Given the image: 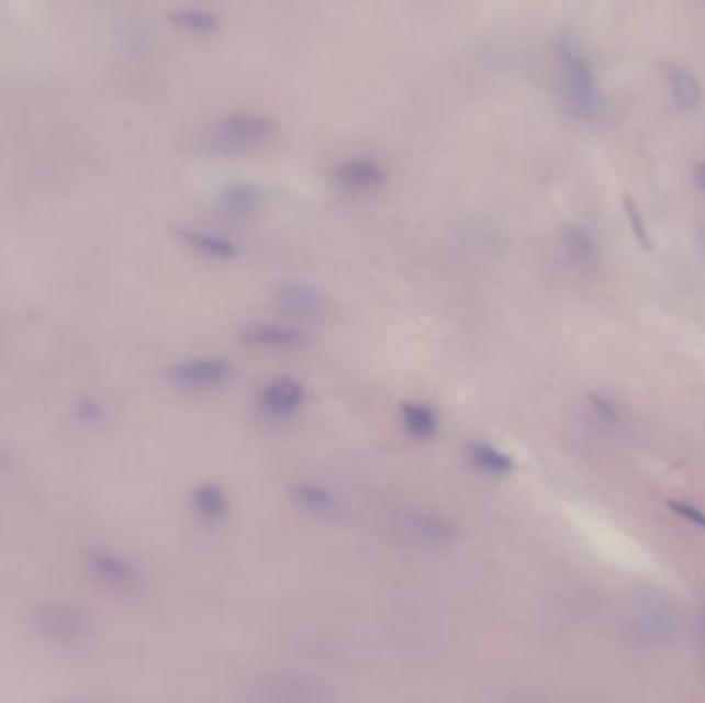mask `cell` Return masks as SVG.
Instances as JSON below:
<instances>
[{
    "label": "cell",
    "mask_w": 705,
    "mask_h": 703,
    "mask_svg": "<svg viewBox=\"0 0 705 703\" xmlns=\"http://www.w3.org/2000/svg\"><path fill=\"white\" fill-rule=\"evenodd\" d=\"M555 52H557V60L573 105L582 112H594L598 93H596V81H594V72L588 63L586 54L568 35H561L557 40Z\"/></svg>",
    "instance_id": "obj_1"
},
{
    "label": "cell",
    "mask_w": 705,
    "mask_h": 703,
    "mask_svg": "<svg viewBox=\"0 0 705 703\" xmlns=\"http://www.w3.org/2000/svg\"><path fill=\"white\" fill-rule=\"evenodd\" d=\"M235 366L230 357L206 355V357H190L178 361L168 369V380L171 384L190 390H206L227 384L234 378Z\"/></svg>",
    "instance_id": "obj_2"
},
{
    "label": "cell",
    "mask_w": 705,
    "mask_h": 703,
    "mask_svg": "<svg viewBox=\"0 0 705 703\" xmlns=\"http://www.w3.org/2000/svg\"><path fill=\"white\" fill-rule=\"evenodd\" d=\"M679 629V617L671 604L646 601L629 621V634L644 646H658L669 641Z\"/></svg>",
    "instance_id": "obj_3"
},
{
    "label": "cell",
    "mask_w": 705,
    "mask_h": 703,
    "mask_svg": "<svg viewBox=\"0 0 705 703\" xmlns=\"http://www.w3.org/2000/svg\"><path fill=\"white\" fill-rule=\"evenodd\" d=\"M215 133L232 145H258L277 133V122L262 112L237 110L219 118Z\"/></svg>",
    "instance_id": "obj_4"
},
{
    "label": "cell",
    "mask_w": 705,
    "mask_h": 703,
    "mask_svg": "<svg viewBox=\"0 0 705 703\" xmlns=\"http://www.w3.org/2000/svg\"><path fill=\"white\" fill-rule=\"evenodd\" d=\"M333 178L336 186L347 192L368 194L387 185L388 168L371 155H351L336 164Z\"/></svg>",
    "instance_id": "obj_5"
},
{
    "label": "cell",
    "mask_w": 705,
    "mask_h": 703,
    "mask_svg": "<svg viewBox=\"0 0 705 703\" xmlns=\"http://www.w3.org/2000/svg\"><path fill=\"white\" fill-rule=\"evenodd\" d=\"M305 401H307L305 386L293 376L272 378L262 386V390L258 394L260 409L270 417H291V415L300 413Z\"/></svg>",
    "instance_id": "obj_6"
},
{
    "label": "cell",
    "mask_w": 705,
    "mask_h": 703,
    "mask_svg": "<svg viewBox=\"0 0 705 703\" xmlns=\"http://www.w3.org/2000/svg\"><path fill=\"white\" fill-rule=\"evenodd\" d=\"M239 341L265 349H295L305 345L310 335L302 326L286 322H253L239 331Z\"/></svg>",
    "instance_id": "obj_7"
},
{
    "label": "cell",
    "mask_w": 705,
    "mask_h": 703,
    "mask_svg": "<svg viewBox=\"0 0 705 703\" xmlns=\"http://www.w3.org/2000/svg\"><path fill=\"white\" fill-rule=\"evenodd\" d=\"M180 237L188 248L199 252L202 256L217 258V260H232L242 252L239 244L234 242L232 237L206 232V230L186 227V230H180Z\"/></svg>",
    "instance_id": "obj_8"
},
{
    "label": "cell",
    "mask_w": 705,
    "mask_h": 703,
    "mask_svg": "<svg viewBox=\"0 0 705 703\" xmlns=\"http://www.w3.org/2000/svg\"><path fill=\"white\" fill-rule=\"evenodd\" d=\"M467 458L474 469L483 470L493 477H504L514 470L512 456L483 439H474L467 444Z\"/></svg>",
    "instance_id": "obj_9"
},
{
    "label": "cell",
    "mask_w": 705,
    "mask_h": 703,
    "mask_svg": "<svg viewBox=\"0 0 705 703\" xmlns=\"http://www.w3.org/2000/svg\"><path fill=\"white\" fill-rule=\"evenodd\" d=\"M192 507L204 522L219 524L230 516V500L227 493L215 483H202L192 493Z\"/></svg>",
    "instance_id": "obj_10"
},
{
    "label": "cell",
    "mask_w": 705,
    "mask_h": 703,
    "mask_svg": "<svg viewBox=\"0 0 705 703\" xmlns=\"http://www.w3.org/2000/svg\"><path fill=\"white\" fill-rule=\"evenodd\" d=\"M404 526L411 535L427 545H444L452 538V526L446 520L437 518L427 512H411L404 518Z\"/></svg>",
    "instance_id": "obj_11"
},
{
    "label": "cell",
    "mask_w": 705,
    "mask_h": 703,
    "mask_svg": "<svg viewBox=\"0 0 705 703\" xmlns=\"http://www.w3.org/2000/svg\"><path fill=\"white\" fill-rule=\"evenodd\" d=\"M291 498L312 516L328 518L335 514V495L326 487L316 486V483H295L291 486Z\"/></svg>",
    "instance_id": "obj_12"
},
{
    "label": "cell",
    "mask_w": 705,
    "mask_h": 703,
    "mask_svg": "<svg viewBox=\"0 0 705 703\" xmlns=\"http://www.w3.org/2000/svg\"><path fill=\"white\" fill-rule=\"evenodd\" d=\"M401 421L406 434L419 439H429L439 429L436 411L423 402L406 401L401 404Z\"/></svg>",
    "instance_id": "obj_13"
},
{
    "label": "cell",
    "mask_w": 705,
    "mask_h": 703,
    "mask_svg": "<svg viewBox=\"0 0 705 703\" xmlns=\"http://www.w3.org/2000/svg\"><path fill=\"white\" fill-rule=\"evenodd\" d=\"M44 632L58 637H79L85 634V620L81 613L68 606H46L37 617Z\"/></svg>",
    "instance_id": "obj_14"
},
{
    "label": "cell",
    "mask_w": 705,
    "mask_h": 703,
    "mask_svg": "<svg viewBox=\"0 0 705 703\" xmlns=\"http://www.w3.org/2000/svg\"><path fill=\"white\" fill-rule=\"evenodd\" d=\"M277 300L287 312L302 316H312L322 310V295L307 283H286L277 293Z\"/></svg>",
    "instance_id": "obj_15"
},
{
    "label": "cell",
    "mask_w": 705,
    "mask_h": 703,
    "mask_svg": "<svg viewBox=\"0 0 705 703\" xmlns=\"http://www.w3.org/2000/svg\"><path fill=\"white\" fill-rule=\"evenodd\" d=\"M219 202L232 215H248V213L256 211V207L260 202V192L256 186L248 185V182H235V185L223 188Z\"/></svg>",
    "instance_id": "obj_16"
},
{
    "label": "cell",
    "mask_w": 705,
    "mask_h": 703,
    "mask_svg": "<svg viewBox=\"0 0 705 703\" xmlns=\"http://www.w3.org/2000/svg\"><path fill=\"white\" fill-rule=\"evenodd\" d=\"M171 19L192 34H213L221 27V15L213 9L204 7H184L171 13Z\"/></svg>",
    "instance_id": "obj_17"
},
{
    "label": "cell",
    "mask_w": 705,
    "mask_h": 703,
    "mask_svg": "<svg viewBox=\"0 0 705 703\" xmlns=\"http://www.w3.org/2000/svg\"><path fill=\"white\" fill-rule=\"evenodd\" d=\"M669 81H671L674 98L683 108H693L702 98L700 83H697L695 75L689 72L687 68L679 67V65L669 67Z\"/></svg>",
    "instance_id": "obj_18"
},
{
    "label": "cell",
    "mask_w": 705,
    "mask_h": 703,
    "mask_svg": "<svg viewBox=\"0 0 705 703\" xmlns=\"http://www.w3.org/2000/svg\"><path fill=\"white\" fill-rule=\"evenodd\" d=\"M96 568L103 578H108L114 584H133L135 582V571L131 570L122 559L112 557V555L96 557Z\"/></svg>",
    "instance_id": "obj_19"
},
{
    "label": "cell",
    "mask_w": 705,
    "mask_h": 703,
    "mask_svg": "<svg viewBox=\"0 0 705 703\" xmlns=\"http://www.w3.org/2000/svg\"><path fill=\"white\" fill-rule=\"evenodd\" d=\"M566 246L575 263H588L592 258V242L582 230H571L566 237Z\"/></svg>",
    "instance_id": "obj_20"
},
{
    "label": "cell",
    "mask_w": 705,
    "mask_h": 703,
    "mask_svg": "<svg viewBox=\"0 0 705 703\" xmlns=\"http://www.w3.org/2000/svg\"><path fill=\"white\" fill-rule=\"evenodd\" d=\"M669 507H671L676 516L687 520L689 524H695V526H700V528H705V512H702L697 505L681 502V500H671Z\"/></svg>",
    "instance_id": "obj_21"
},
{
    "label": "cell",
    "mask_w": 705,
    "mask_h": 703,
    "mask_svg": "<svg viewBox=\"0 0 705 703\" xmlns=\"http://www.w3.org/2000/svg\"><path fill=\"white\" fill-rule=\"evenodd\" d=\"M625 209H627V215H629V221H631V227H634V234L638 235L639 242L644 246H652L650 237H648V232H646V225H644V219H641V213H639L636 202L631 201L629 197H625Z\"/></svg>",
    "instance_id": "obj_22"
},
{
    "label": "cell",
    "mask_w": 705,
    "mask_h": 703,
    "mask_svg": "<svg viewBox=\"0 0 705 703\" xmlns=\"http://www.w3.org/2000/svg\"><path fill=\"white\" fill-rule=\"evenodd\" d=\"M590 402L594 404V409L603 415L605 419H617V411H615V406L611 404V402L606 401V399H601L598 394H592V399H590Z\"/></svg>",
    "instance_id": "obj_23"
},
{
    "label": "cell",
    "mask_w": 705,
    "mask_h": 703,
    "mask_svg": "<svg viewBox=\"0 0 705 703\" xmlns=\"http://www.w3.org/2000/svg\"><path fill=\"white\" fill-rule=\"evenodd\" d=\"M695 185L705 190V161L697 164V168H695Z\"/></svg>",
    "instance_id": "obj_24"
}]
</instances>
